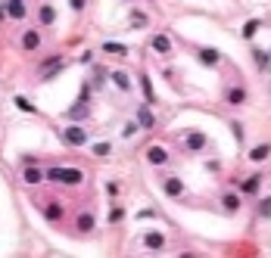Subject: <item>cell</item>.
<instances>
[{
	"label": "cell",
	"mask_w": 271,
	"mask_h": 258,
	"mask_svg": "<svg viewBox=\"0 0 271 258\" xmlns=\"http://www.w3.org/2000/svg\"><path fill=\"white\" fill-rule=\"evenodd\" d=\"M162 193H166L169 199H181V196L187 193V187H184L181 178H175V174H166V178H162Z\"/></svg>",
	"instance_id": "obj_6"
},
{
	"label": "cell",
	"mask_w": 271,
	"mask_h": 258,
	"mask_svg": "<svg viewBox=\"0 0 271 258\" xmlns=\"http://www.w3.org/2000/svg\"><path fill=\"white\" fill-rule=\"evenodd\" d=\"M144 246H147V249H153V252H159L162 246H166V237H162L159 230H150V233H144Z\"/></svg>",
	"instance_id": "obj_18"
},
{
	"label": "cell",
	"mask_w": 271,
	"mask_h": 258,
	"mask_svg": "<svg viewBox=\"0 0 271 258\" xmlns=\"http://www.w3.org/2000/svg\"><path fill=\"white\" fill-rule=\"evenodd\" d=\"M140 87H144V100L147 103H156V93H153V84H150L147 75H140Z\"/></svg>",
	"instance_id": "obj_26"
},
{
	"label": "cell",
	"mask_w": 271,
	"mask_h": 258,
	"mask_svg": "<svg viewBox=\"0 0 271 258\" xmlns=\"http://www.w3.org/2000/svg\"><path fill=\"white\" fill-rule=\"evenodd\" d=\"M150 47H153V53H159V56H169V53H172V41H169V34H153Z\"/></svg>",
	"instance_id": "obj_17"
},
{
	"label": "cell",
	"mask_w": 271,
	"mask_h": 258,
	"mask_svg": "<svg viewBox=\"0 0 271 258\" xmlns=\"http://www.w3.org/2000/svg\"><path fill=\"white\" fill-rule=\"evenodd\" d=\"M103 53H112V56H128V47H125V44H115V41H106V44H103Z\"/></svg>",
	"instance_id": "obj_24"
},
{
	"label": "cell",
	"mask_w": 271,
	"mask_h": 258,
	"mask_svg": "<svg viewBox=\"0 0 271 258\" xmlns=\"http://www.w3.org/2000/svg\"><path fill=\"white\" fill-rule=\"evenodd\" d=\"M38 25L41 28H53L56 25V9H53V3H41L38 6Z\"/></svg>",
	"instance_id": "obj_12"
},
{
	"label": "cell",
	"mask_w": 271,
	"mask_h": 258,
	"mask_svg": "<svg viewBox=\"0 0 271 258\" xmlns=\"http://www.w3.org/2000/svg\"><path fill=\"white\" fill-rule=\"evenodd\" d=\"M22 181H25V187H38V184H44V171L34 165H25V171H22Z\"/></svg>",
	"instance_id": "obj_16"
},
{
	"label": "cell",
	"mask_w": 271,
	"mask_h": 258,
	"mask_svg": "<svg viewBox=\"0 0 271 258\" xmlns=\"http://www.w3.org/2000/svg\"><path fill=\"white\" fill-rule=\"evenodd\" d=\"M106 81H109V72H106L103 65H93V78H90V87H103Z\"/></svg>",
	"instance_id": "obj_23"
},
{
	"label": "cell",
	"mask_w": 271,
	"mask_h": 258,
	"mask_svg": "<svg viewBox=\"0 0 271 258\" xmlns=\"http://www.w3.org/2000/svg\"><path fill=\"white\" fill-rule=\"evenodd\" d=\"M90 152H93L97 159H106V156L112 152V143H106V140H103V143H93V146H90Z\"/></svg>",
	"instance_id": "obj_27"
},
{
	"label": "cell",
	"mask_w": 271,
	"mask_h": 258,
	"mask_svg": "<svg viewBox=\"0 0 271 258\" xmlns=\"http://www.w3.org/2000/svg\"><path fill=\"white\" fill-rule=\"evenodd\" d=\"M253 60H256L259 68H268V56H265V50H259V47H256V50H253Z\"/></svg>",
	"instance_id": "obj_30"
},
{
	"label": "cell",
	"mask_w": 271,
	"mask_h": 258,
	"mask_svg": "<svg viewBox=\"0 0 271 258\" xmlns=\"http://www.w3.org/2000/svg\"><path fill=\"white\" fill-rule=\"evenodd\" d=\"M221 208H225L228 215L240 212V193H225V196H221Z\"/></svg>",
	"instance_id": "obj_21"
},
{
	"label": "cell",
	"mask_w": 271,
	"mask_h": 258,
	"mask_svg": "<svg viewBox=\"0 0 271 258\" xmlns=\"http://www.w3.org/2000/svg\"><path fill=\"white\" fill-rule=\"evenodd\" d=\"M246 156H250V162H265L271 156V143H259V146H253L246 152Z\"/></svg>",
	"instance_id": "obj_22"
},
{
	"label": "cell",
	"mask_w": 271,
	"mask_h": 258,
	"mask_svg": "<svg viewBox=\"0 0 271 258\" xmlns=\"http://www.w3.org/2000/svg\"><path fill=\"white\" fill-rule=\"evenodd\" d=\"M13 103H16V109H22V112H28V115H34V112H38V106H34V103H31L28 97H16Z\"/></svg>",
	"instance_id": "obj_25"
},
{
	"label": "cell",
	"mask_w": 271,
	"mask_h": 258,
	"mask_svg": "<svg viewBox=\"0 0 271 258\" xmlns=\"http://www.w3.org/2000/svg\"><path fill=\"white\" fill-rule=\"evenodd\" d=\"M196 60L203 63L206 68H215L218 63H221V53L215 50V47H199V53H196Z\"/></svg>",
	"instance_id": "obj_13"
},
{
	"label": "cell",
	"mask_w": 271,
	"mask_h": 258,
	"mask_svg": "<svg viewBox=\"0 0 271 258\" xmlns=\"http://www.w3.org/2000/svg\"><path fill=\"white\" fill-rule=\"evenodd\" d=\"M122 218H125V208H112V215H109V224H119Z\"/></svg>",
	"instance_id": "obj_33"
},
{
	"label": "cell",
	"mask_w": 271,
	"mask_h": 258,
	"mask_svg": "<svg viewBox=\"0 0 271 258\" xmlns=\"http://www.w3.org/2000/svg\"><path fill=\"white\" fill-rule=\"evenodd\" d=\"M66 68V60L63 56H50V60H44V65L38 68V81H53Z\"/></svg>",
	"instance_id": "obj_3"
},
{
	"label": "cell",
	"mask_w": 271,
	"mask_h": 258,
	"mask_svg": "<svg viewBox=\"0 0 271 258\" xmlns=\"http://www.w3.org/2000/svg\"><path fill=\"white\" fill-rule=\"evenodd\" d=\"M69 6H72V9H75V13H81V9H85V6H88V0H69Z\"/></svg>",
	"instance_id": "obj_34"
},
{
	"label": "cell",
	"mask_w": 271,
	"mask_h": 258,
	"mask_svg": "<svg viewBox=\"0 0 271 258\" xmlns=\"http://www.w3.org/2000/svg\"><path fill=\"white\" fill-rule=\"evenodd\" d=\"M206 134L203 131H187V137H184V152H203L206 149Z\"/></svg>",
	"instance_id": "obj_8"
},
{
	"label": "cell",
	"mask_w": 271,
	"mask_h": 258,
	"mask_svg": "<svg viewBox=\"0 0 271 258\" xmlns=\"http://www.w3.org/2000/svg\"><path fill=\"white\" fill-rule=\"evenodd\" d=\"M122 3H131V0H122Z\"/></svg>",
	"instance_id": "obj_37"
},
{
	"label": "cell",
	"mask_w": 271,
	"mask_h": 258,
	"mask_svg": "<svg viewBox=\"0 0 271 258\" xmlns=\"http://www.w3.org/2000/svg\"><path fill=\"white\" fill-rule=\"evenodd\" d=\"M144 156H147V162H150V165H153V168H162V165H169L172 152H169L166 146L153 143V146H147V149H144Z\"/></svg>",
	"instance_id": "obj_4"
},
{
	"label": "cell",
	"mask_w": 271,
	"mask_h": 258,
	"mask_svg": "<svg viewBox=\"0 0 271 258\" xmlns=\"http://www.w3.org/2000/svg\"><path fill=\"white\" fill-rule=\"evenodd\" d=\"M225 100H228V106H243V103H246V90L243 87H228Z\"/></svg>",
	"instance_id": "obj_20"
},
{
	"label": "cell",
	"mask_w": 271,
	"mask_h": 258,
	"mask_svg": "<svg viewBox=\"0 0 271 258\" xmlns=\"http://www.w3.org/2000/svg\"><path fill=\"white\" fill-rule=\"evenodd\" d=\"M112 84L119 87V90H125V93H131L134 81H131V75H128V72H122V68H119V72H112Z\"/></svg>",
	"instance_id": "obj_19"
},
{
	"label": "cell",
	"mask_w": 271,
	"mask_h": 258,
	"mask_svg": "<svg viewBox=\"0 0 271 258\" xmlns=\"http://www.w3.org/2000/svg\"><path fill=\"white\" fill-rule=\"evenodd\" d=\"M231 128H234V137L243 140V125H240V122H231Z\"/></svg>",
	"instance_id": "obj_35"
},
{
	"label": "cell",
	"mask_w": 271,
	"mask_h": 258,
	"mask_svg": "<svg viewBox=\"0 0 271 258\" xmlns=\"http://www.w3.org/2000/svg\"><path fill=\"white\" fill-rule=\"evenodd\" d=\"M259 218H271V196H262V199H259Z\"/></svg>",
	"instance_id": "obj_28"
},
{
	"label": "cell",
	"mask_w": 271,
	"mask_h": 258,
	"mask_svg": "<svg viewBox=\"0 0 271 258\" xmlns=\"http://www.w3.org/2000/svg\"><path fill=\"white\" fill-rule=\"evenodd\" d=\"M137 125L144 128V131H153V128H156V115H153L150 103H144V106L137 109Z\"/></svg>",
	"instance_id": "obj_15"
},
{
	"label": "cell",
	"mask_w": 271,
	"mask_h": 258,
	"mask_svg": "<svg viewBox=\"0 0 271 258\" xmlns=\"http://www.w3.org/2000/svg\"><path fill=\"white\" fill-rule=\"evenodd\" d=\"M3 9H6V19H13V22H22V19L28 16L25 0H6V3H3Z\"/></svg>",
	"instance_id": "obj_9"
},
{
	"label": "cell",
	"mask_w": 271,
	"mask_h": 258,
	"mask_svg": "<svg viewBox=\"0 0 271 258\" xmlns=\"http://www.w3.org/2000/svg\"><path fill=\"white\" fill-rule=\"evenodd\" d=\"M256 31H259V19H250V22L243 25V31H240V34H243L246 41H253V34H256Z\"/></svg>",
	"instance_id": "obj_29"
},
{
	"label": "cell",
	"mask_w": 271,
	"mask_h": 258,
	"mask_svg": "<svg viewBox=\"0 0 271 258\" xmlns=\"http://www.w3.org/2000/svg\"><path fill=\"white\" fill-rule=\"evenodd\" d=\"M75 227H78V233H93L97 230V215L93 212H78L75 215Z\"/></svg>",
	"instance_id": "obj_11"
},
{
	"label": "cell",
	"mask_w": 271,
	"mask_h": 258,
	"mask_svg": "<svg viewBox=\"0 0 271 258\" xmlns=\"http://www.w3.org/2000/svg\"><path fill=\"white\" fill-rule=\"evenodd\" d=\"M44 181L66 184V187H81V184H85V171H81V168H60V165H53V168L44 171Z\"/></svg>",
	"instance_id": "obj_1"
},
{
	"label": "cell",
	"mask_w": 271,
	"mask_h": 258,
	"mask_svg": "<svg viewBox=\"0 0 271 258\" xmlns=\"http://www.w3.org/2000/svg\"><path fill=\"white\" fill-rule=\"evenodd\" d=\"M259 193H262V174H250L243 184H240V196H250V199H256Z\"/></svg>",
	"instance_id": "obj_10"
},
{
	"label": "cell",
	"mask_w": 271,
	"mask_h": 258,
	"mask_svg": "<svg viewBox=\"0 0 271 258\" xmlns=\"http://www.w3.org/2000/svg\"><path fill=\"white\" fill-rule=\"evenodd\" d=\"M137 131H140V125H137V122H128V125L122 128V137H125V140H131Z\"/></svg>",
	"instance_id": "obj_31"
},
{
	"label": "cell",
	"mask_w": 271,
	"mask_h": 258,
	"mask_svg": "<svg viewBox=\"0 0 271 258\" xmlns=\"http://www.w3.org/2000/svg\"><path fill=\"white\" fill-rule=\"evenodd\" d=\"M41 215L50 221V224H60L66 218V208H63L60 199H41Z\"/></svg>",
	"instance_id": "obj_2"
},
{
	"label": "cell",
	"mask_w": 271,
	"mask_h": 258,
	"mask_svg": "<svg viewBox=\"0 0 271 258\" xmlns=\"http://www.w3.org/2000/svg\"><path fill=\"white\" fill-rule=\"evenodd\" d=\"M131 25H134V28H147V16L134 9V13H131Z\"/></svg>",
	"instance_id": "obj_32"
},
{
	"label": "cell",
	"mask_w": 271,
	"mask_h": 258,
	"mask_svg": "<svg viewBox=\"0 0 271 258\" xmlns=\"http://www.w3.org/2000/svg\"><path fill=\"white\" fill-rule=\"evenodd\" d=\"M78 63H81V65H90V63H93V53H81Z\"/></svg>",
	"instance_id": "obj_36"
},
{
	"label": "cell",
	"mask_w": 271,
	"mask_h": 258,
	"mask_svg": "<svg viewBox=\"0 0 271 258\" xmlns=\"http://www.w3.org/2000/svg\"><path fill=\"white\" fill-rule=\"evenodd\" d=\"M88 115H90V106H88L85 100H75V106L66 109V119H69V122H85Z\"/></svg>",
	"instance_id": "obj_14"
},
{
	"label": "cell",
	"mask_w": 271,
	"mask_h": 258,
	"mask_svg": "<svg viewBox=\"0 0 271 258\" xmlns=\"http://www.w3.org/2000/svg\"><path fill=\"white\" fill-rule=\"evenodd\" d=\"M19 47H22L25 53L41 50V31H38V28H25V31H22V38H19Z\"/></svg>",
	"instance_id": "obj_7"
},
{
	"label": "cell",
	"mask_w": 271,
	"mask_h": 258,
	"mask_svg": "<svg viewBox=\"0 0 271 258\" xmlns=\"http://www.w3.org/2000/svg\"><path fill=\"white\" fill-rule=\"evenodd\" d=\"M63 140L69 146H85L88 143V128H81V125H69V128H63Z\"/></svg>",
	"instance_id": "obj_5"
}]
</instances>
